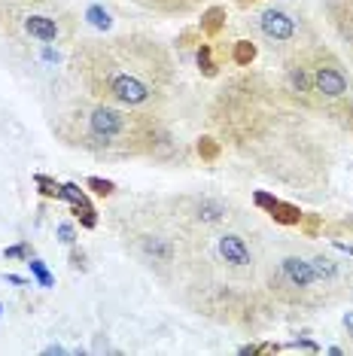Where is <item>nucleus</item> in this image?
Wrapping results in <instances>:
<instances>
[{
  "label": "nucleus",
  "instance_id": "obj_1",
  "mask_svg": "<svg viewBox=\"0 0 353 356\" xmlns=\"http://www.w3.org/2000/svg\"><path fill=\"white\" fill-rule=\"evenodd\" d=\"M204 122L262 180L314 204L332 189L338 128L286 92L274 70L240 67L226 76L207 101Z\"/></svg>",
  "mask_w": 353,
  "mask_h": 356
},
{
  "label": "nucleus",
  "instance_id": "obj_2",
  "mask_svg": "<svg viewBox=\"0 0 353 356\" xmlns=\"http://www.w3.org/2000/svg\"><path fill=\"white\" fill-rule=\"evenodd\" d=\"M67 67L85 95L131 110L165 113L180 86L174 49L143 31L79 37L70 46Z\"/></svg>",
  "mask_w": 353,
  "mask_h": 356
},
{
  "label": "nucleus",
  "instance_id": "obj_3",
  "mask_svg": "<svg viewBox=\"0 0 353 356\" xmlns=\"http://www.w3.org/2000/svg\"><path fill=\"white\" fill-rule=\"evenodd\" d=\"M49 131L61 147L88 152L95 159L174 161L180 156V143L165 113L119 107L85 92L55 113L49 119Z\"/></svg>",
  "mask_w": 353,
  "mask_h": 356
},
{
  "label": "nucleus",
  "instance_id": "obj_4",
  "mask_svg": "<svg viewBox=\"0 0 353 356\" xmlns=\"http://www.w3.org/2000/svg\"><path fill=\"white\" fill-rule=\"evenodd\" d=\"M259 274L280 311L320 314L353 298V262L311 238L265 241Z\"/></svg>",
  "mask_w": 353,
  "mask_h": 356
},
{
  "label": "nucleus",
  "instance_id": "obj_5",
  "mask_svg": "<svg viewBox=\"0 0 353 356\" xmlns=\"http://www.w3.org/2000/svg\"><path fill=\"white\" fill-rule=\"evenodd\" d=\"M107 225L131 262L149 271L162 286L176 283L198 262L207 241H198L183 229L165 207V198H131L107 210Z\"/></svg>",
  "mask_w": 353,
  "mask_h": 356
},
{
  "label": "nucleus",
  "instance_id": "obj_6",
  "mask_svg": "<svg viewBox=\"0 0 353 356\" xmlns=\"http://www.w3.org/2000/svg\"><path fill=\"white\" fill-rule=\"evenodd\" d=\"M174 296L186 311L244 335H256L280 317V305L262 286V274L229 268L216 262L207 247L186 277L176 283Z\"/></svg>",
  "mask_w": 353,
  "mask_h": 356
},
{
  "label": "nucleus",
  "instance_id": "obj_7",
  "mask_svg": "<svg viewBox=\"0 0 353 356\" xmlns=\"http://www.w3.org/2000/svg\"><path fill=\"white\" fill-rule=\"evenodd\" d=\"M0 37L13 46H74L79 13L64 0H3Z\"/></svg>",
  "mask_w": 353,
  "mask_h": 356
},
{
  "label": "nucleus",
  "instance_id": "obj_8",
  "mask_svg": "<svg viewBox=\"0 0 353 356\" xmlns=\"http://www.w3.org/2000/svg\"><path fill=\"white\" fill-rule=\"evenodd\" d=\"M293 52L299 55V61L304 64V70H308L311 92H314L317 107L323 110L326 116L335 104H344L353 98V76H350L347 61H344L323 37L308 40V43H302L299 49H293Z\"/></svg>",
  "mask_w": 353,
  "mask_h": 356
},
{
  "label": "nucleus",
  "instance_id": "obj_9",
  "mask_svg": "<svg viewBox=\"0 0 353 356\" xmlns=\"http://www.w3.org/2000/svg\"><path fill=\"white\" fill-rule=\"evenodd\" d=\"M250 37L271 52V58L299 49L302 43L320 37L317 25L290 3H268L250 15Z\"/></svg>",
  "mask_w": 353,
  "mask_h": 356
},
{
  "label": "nucleus",
  "instance_id": "obj_10",
  "mask_svg": "<svg viewBox=\"0 0 353 356\" xmlns=\"http://www.w3.org/2000/svg\"><path fill=\"white\" fill-rule=\"evenodd\" d=\"M165 207L198 241H211V234L240 220L235 201L216 195V192H176V195L165 198Z\"/></svg>",
  "mask_w": 353,
  "mask_h": 356
},
{
  "label": "nucleus",
  "instance_id": "obj_11",
  "mask_svg": "<svg viewBox=\"0 0 353 356\" xmlns=\"http://www.w3.org/2000/svg\"><path fill=\"white\" fill-rule=\"evenodd\" d=\"M323 22L353 61V0H323Z\"/></svg>",
  "mask_w": 353,
  "mask_h": 356
},
{
  "label": "nucleus",
  "instance_id": "obj_12",
  "mask_svg": "<svg viewBox=\"0 0 353 356\" xmlns=\"http://www.w3.org/2000/svg\"><path fill=\"white\" fill-rule=\"evenodd\" d=\"M253 204L262 207L277 225H286V229H295V225L302 222V216H304L299 204H293V201H280L277 195H271V192H256Z\"/></svg>",
  "mask_w": 353,
  "mask_h": 356
},
{
  "label": "nucleus",
  "instance_id": "obj_13",
  "mask_svg": "<svg viewBox=\"0 0 353 356\" xmlns=\"http://www.w3.org/2000/svg\"><path fill=\"white\" fill-rule=\"evenodd\" d=\"M131 3L152 15H162V19H180V15L198 13L204 0H131Z\"/></svg>",
  "mask_w": 353,
  "mask_h": 356
},
{
  "label": "nucleus",
  "instance_id": "obj_14",
  "mask_svg": "<svg viewBox=\"0 0 353 356\" xmlns=\"http://www.w3.org/2000/svg\"><path fill=\"white\" fill-rule=\"evenodd\" d=\"M259 58V43H256V40L250 37V40H235V43H231V49L226 52V61L231 64V67H253V61Z\"/></svg>",
  "mask_w": 353,
  "mask_h": 356
},
{
  "label": "nucleus",
  "instance_id": "obj_15",
  "mask_svg": "<svg viewBox=\"0 0 353 356\" xmlns=\"http://www.w3.org/2000/svg\"><path fill=\"white\" fill-rule=\"evenodd\" d=\"M226 19H229V13H226V6H220V3H213V6H207V10H202V22H198V31H202V37L216 40L222 31H226Z\"/></svg>",
  "mask_w": 353,
  "mask_h": 356
},
{
  "label": "nucleus",
  "instance_id": "obj_16",
  "mask_svg": "<svg viewBox=\"0 0 353 356\" xmlns=\"http://www.w3.org/2000/svg\"><path fill=\"white\" fill-rule=\"evenodd\" d=\"M195 149H198V156H202L204 165H213V161H220V159H222V152H226V147L220 143V137H216V134L198 137Z\"/></svg>",
  "mask_w": 353,
  "mask_h": 356
},
{
  "label": "nucleus",
  "instance_id": "obj_17",
  "mask_svg": "<svg viewBox=\"0 0 353 356\" xmlns=\"http://www.w3.org/2000/svg\"><path fill=\"white\" fill-rule=\"evenodd\" d=\"M329 119L335 122L341 134H350L353 137V98L344 101V104H335L332 110H329Z\"/></svg>",
  "mask_w": 353,
  "mask_h": 356
},
{
  "label": "nucleus",
  "instance_id": "obj_18",
  "mask_svg": "<svg viewBox=\"0 0 353 356\" xmlns=\"http://www.w3.org/2000/svg\"><path fill=\"white\" fill-rule=\"evenodd\" d=\"M85 186H88V189H92L98 198H110V195L116 192V186L110 183V180H101V177H88Z\"/></svg>",
  "mask_w": 353,
  "mask_h": 356
},
{
  "label": "nucleus",
  "instance_id": "obj_19",
  "mask_svg": "<svg viewBox=\"0 0 353 356\" xmlns=\"http://www.w3.org/2000/svg\"><path fill=\"white\" fill-rule=\"evenodd\" d=\"M37 186H43V189H40V192H43L46 198H61V186H58V183H52L49 177L37 174Z\"/></svg>",
  "mask_w": 353,
  "mask_h": 356
},
{
  "label": "nucleus",
  "instance_id": "obj_20",
  "mask_svg": "<svg viewBox=\"0 0 353 356\" xmlns=\"http://www.w3.org/2000/svg\"><path fill=\"white\" fill-rule=\"evenodd\" d=\"M28 265H31V271H34V274H37V277H40V283H43V286H49V283H52V277H49V271H46V268H43V265H40V262H37V259H34V262H31V259H28Z\"/></svg>",
  "mask_w": 353,
  "mask_h": 356
},
{
  "label": "nucleus",
  "instance_id": "obj_21",
  "mask_svg": "<svg viewBox=\"0 0 353 356\" xmlns=\"http://www.w3.org/2000/svg\"><path fill=\"white\" fill-rule=\"evenodd\" d=\"M58 234H61L64 244H74V241H76V232H74V225H70V222H61L58 225Z\"/></svg>",
  "mask_w": 353,
  "mask_h": 356
},
{
  "label": "nucleus",
  "instance_id": "obj_22",
  "mask_svg": "<svg viewBox=\"0 0 353 356\" xmlns=\"http://www.w3.org/2000/svg\"><path fill=\"white\" fill-rule=\"evenodd\" d=\"M28 253H31V247H28V244H15V247L6 250V259H25Z\"/></svg>",
  "mask_w": 353,
  "mask_h": 356
},
{
  "label": "nucleus",
  "instance_id": "obj_23",
  "mask_svg": "<svg viewBox=\"0 0 353 356\" xmlns=\"http://www.w3.org/2000/svg\"><path fill=\"white\" fill-rule=\"evenodd\" d=\"M0 3H3V0H0Z\"/></svg>",
  "mask_w": 353,
  "mask_h": 356
}]
</instances>
